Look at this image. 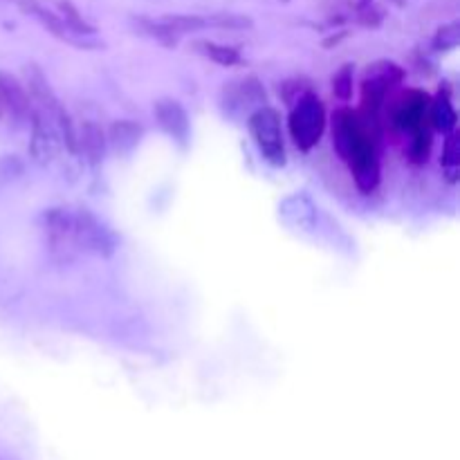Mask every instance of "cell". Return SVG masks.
I'll return each mask as SVG.
<instances>
[{
    "instance_id": "cell-4",
    "label": "cell",
    "mask_w": 460,
    "mask_h": 460,
    "mask_svg": "<svg viewBox=\"0 0 460 460\" xmlns=\"http://www.w3.org/2000/svg\"><path fill=\"white\" fill-rule=\"evenodd\" d=\"M252 139L263 155V160L272 166L286 164V142H283L281 112L272 106H259L252 111L247 119Z\"/></svg>"
},
{
    "instance_id": "cell-6",
    "label": "cell",
    "mask_w": 460,
    "mask_h": 460,
    "mask_svg": "<svg viewBox=\"0 0 460 460\" xmlns=\"http://www.w3.org/2000/svg\"><path fill=\"white\" fill-rule=\"evenodd\" d=\"M31 137H30V157L39 166H49L61 155L63 142L58 135L54 117L48 115L40 108H34L31 112Z\"/></svg>"
},
{
    "instance_id": "cell-16",
    "label": "cell",
    "mask_w": 460,
    "mask_h": 460,
    "mask_svg": "<svg viewBox=\"0 0 460 460\" xmlns=\"http://www.w3.org/2000/svg\"><path fill=\"white\" fill-rule=\"evenodd\" d=\"M193 49H196L198 54H202V57L209 58V61L218 63V66H223V67H232V66H238V63H243L241 52H238L236 48H232V45L216 43V40L200 39L193 43Z\"/></svg>"
},
{
    "instance_id": "cell-23",
    "label": "cell",
    "mask_w": 460,
    "mask_h": 460,
    "mask_svg": "<svg viewBox=\"0 0 460 460\" xmlns=\"http://www.w3.org/2000/svg\"><path fill=\"white\" fill-rule=\"evenodd\" d=\"M458 43H460V25L456 21L438 27V31H436L434 36L436 52H449V49H456Z\"/></svg>"
},
{
    "instance_id": "cell-22",
    "label": "cell",
    "mask_w": 460,
    "mask_h": 460,
    "mask_svg": "<svg viewBox=\"0 0 460 460\" xmlns=\"http://www.w3.org/2000/svg\"><path fill=\"white\" fill-rule=\"evenodd\" d=\"M332 94L340 102H350V97H353V66L350 63L341 66L332 75Z\"/></svg>"
},
{
    "instance_id": "cell-8",
    "label": "cell",
    "mask_w": 460,
    "mask_h": 460,
    "mask_svg": "<svg viewBox=\"0 0 460 460\" xmlns=\"http://www.w3.org/2000/svg\"><path fill=\"white\" fill-rule=\"evenodd\" d=\"M40 229L52 254L70 259L76 254L72 241V209L70 207H49L40 214Z\"/></svg>"
},
{
    "instance_id": "cell-10",
    "label": "cell",
    "mask_w": 460,
    "mask_h": 460,
    "mask_svg": "<svg viewBox=\"0 0 460 460\" xmlns=\"http://www.w3.org/2000/svg\"><path fill=\"white\" fill-rule=\"evenodd\" d=\"M153 115H155L157 126H160L171 139H175L180 146H187L189 137H191V119H189V112L184 111V106L178 99H157L155 106H153Z\"/></svg>"
},
{
    "instance_id": "cell-9",
    "label": "cell",
    "mask_w": 460,
    "mask_h": 460,
    "mask_svg": "<svg viewBox=\"0 0 460 460\" xmlns=\"http://www.w3.org/2000/svg\"><path fill=\"white\" fill-rule=\"evenodd\" d=\"M18 7H21L27 16L36 18V21H39L40 25H43L45 30L54 36V39L63 40V43L75 45V48H79V49L102 48V43H99L97 39H88V36L75 34V31H72L70 27L61 21V16H58L57 12L48 9L45 4L36 3V0H18Z\"/></svg>"
},
{
    "instance_id": "cell-5",
    "label": "cell",
    "mask_w": 460,
    "mask_h": 460,
    "mask_svg": "<svg viewBox=\"0 0 460 460\" xmlns=\"http://www.w3.org/2000/svg\"><path fill=\"white\" fill-rule=\"evenodd\" d=\"M72 241L81 254L108 259L117 250V236L106 223L97 218L90 209H72Z\"/></svg>"
},
{
    "instance_id": "cell-20",
    "label": "cell",
    "mask_w": 460,
    "mask_h": 460,
    "mask_svg": "<svg viewBox=\"0 0 460 460\" xmlns=\"http://www.w3.org/2000/svg\"><path fill=\"white\" fill-rule=\"evenodd\" d=\"M133 22H135V27H137L139 31H142V34H146V36H151V39H155L157 43H162V45H166V48H175V45H178V36L173 34V31L169 30V27L164 25V22H162V18H133Z\"/></svg>"
},
{
    "instance_id": "cell-19",
    "label": "cell",
    "mask_w": 460,
    "mask_h": 460,
    "mask_svg": "<svg viewBox=\"0 0 460 460\" xmlns=\"http://www.w3.org/2000/svg\"><path fill=\"white\" fill-rule=\"evenodd\" d=\"M57 7H58V16H61V21L66 22V25L70 27L75 34L88 36V39H94V36H97L94 25H90V22L85 21L84 13H81L79 9L70 3V0H58Z\"/></svg>"
},
{
    "instance_id": "cell-24",
    "label": "cell",
    "mask_w": 460,
    "mask_h": 460,
    "mask_svg": "<svg viewBox=\"0 0 460 460\" xmlns=\"http://www.w3.org/2000/svg\"><path fill=\"white\" fill-rule=\"evenodd\" d=\"M283 3H290V0H283Z\"/></svg>"
},
{
    "instance_id": "cell-17",
    "label": "cell",
    "mask_w": 460,
    "mask_h": 460,
    "mask_svg": "<svg viewBox=\"0 0 460 460\" xmlns=\"http://www.w3.org/2000/svg\"><path fill=\"white\" fill-rule=\"evenodd\" d=\"M440 166H443L445 180L449 184H458L460 175V133L458 128L445 135L443 157H440Z\"/></svg>"
},
{
    "instance_id": "cell-2",
    "label": "cell",
    "mask_w": 460,
    "mask_h": 460,
    "mask_svg": "<svg viewBox=\"0 0 460 460\" xmlns=\"http://www.w3.org/2000/svg\"><path fill=\"white\" fill-rule=\"evenodd\" d=\"M404 81V70L394 61H376L367 67L362 79V111L359 117L376 130L382 106L395 85ZM377 133V130H376Z\"/></svg>"
},
{
    "instance_id": "cell-15",
    "label": "cell",
    "mask_w": 460,
    "mask_h": 460,
    "mask_svg": "<svg viewBox=\"0 0 460 460\" xmlns=\"http://www.w3.org/2000/svg\"><path fill=\"white\" fill-rule=\"evenodd\" d=\"M225 94H227V103L225 106L232 111L234 106H250V103H259L263 106L265 103V90L254 76H247V79L234 81L225 88Z\"/></svg>"
},
{
    "instance_id": "cell-1",
    "label": "cell",
    "mask_w": 460,
    "mask_h": 460,
    "mask_svg": "<svg viewBox=\"0 0 460 460\" xmlns=\"http://www.w3.org/2000/svg\"><path fill=\"white\" fill-rule=\"evenodd\" d=\"M377 133L350 108L332 115V146L353 173L362 193H373L380 184V157L376 146Z\"/></svg>"
},
{
    "instance_id": "cell-21",
    "label": "cell",
    "mask_w": 460,
    "mask_h": 460,
    "mask_svg": "<svg viewBox=\"0 0 460 460\" xmlns=\"http://www.w3.org/2000/svg\"><path fill=\"white\" fill-rule=\"evenodd\" d=\"M209 30H250L254 22H252L250 16H243V13H227V12H218V13H209Z\"/></svg>"
},
{
    "instance_id": "cell-7",
    "label": "cell",
    "mask_w": 460,
    "mask_h": 460,
    "mask_svg": "<svg viewBox=\"0 0 460 460\" xmlns=\"http://www.w3.org/2000/svg\"><path fill=\"white\" fill-rule=\"evenodd\" d=\"M429 102L431 97L422 90H407L395 106L394 121L400 130L409 133V137L422 133H431L429 124Z\"/></svg>"
},
{
    "instance_id": "cell-12",
    "label": "cell",
    "mask_w": 460,
    "mask_h": 460,
    "mask_svg": "<svg viewBox=\"0 0 460 460\" xmlns=\"http://www.w3.org/2000/svg\"><path fill=\"white\" fill-rule=\"evenodd\" d=\"M76 144H79V155H84V160L90 166H99L106 157V133L97 121L88 119L76 126Z\"/></svg>"
},
{
    "instance_id": "cell-14",
    "label": "cell",
    "mask_w": 460,
    "mask_h": 460,
    "mask_svg": "<svg viewBox=\"0 0 460 460\" xmlns=\"http://www.w3.org/2000/svg\"><path fill=\"white\" fill-rule=\"evenodd\" d=\"M429 124L431 130H438L443 135L458 128V115L452 103V97H449V90H440L429 102Z\"/></svg>"
},
{
    "instance_id": "cell-18",
    "label": "cell",
    "mask_w": 460,
    "mask_h": 460,
    "mask_svg": "<svg viewBox=\"0 0 460 460\" xmlns=\"http://www.w3.org/2000/svg\"><path fill=\"white\" fill-rule=\"evenodd\" d=\"M162 22H164L178 39H182V36L187 34H196V31L209 30V18L198 16V13H175V16H164Z\"/></svg>"
},
{
    "instance_id": "cell-13",
    "label": "cell",
    "mask_w": 460,
    "mask_h": 460,
    "mask_svg": "<svg viewBox=\"0 0 460 460\" xmlns=\"http://www.w3.org/2000/svg\"><path fill=\"white\" fill-rule=\"evenodd\" d=\"M144 128L133 119H117L115 124L108 128L106 142L117 155H128L137 148L139 139H142Z\"/></svg>"
},
{
    "instance_id": "cell-11",
    "label": "cell",
    "mask_w": 460,
    "mask_h": 460,
    "mask_svg": "<svg viewBox=\"0 0 460 460\" xmlns=\"http://www.w3.org/2000/svg\"><path fill=\"white\" fill-rule=\"evenodd\" d=\"M3 108L18 121H30L34 112V102L25 84L9 72H0V111Z\"/></svg>"
},
{
    "instance_id": "cell-3",
    "label": "cell",
    "mask_w": 460,
    "mask_h": 460,
    "mask_svg": "<svg viewBox=\"0 0 460 460\" xmlns=\"http://www.w3.org/2000/svg\"><path fill=\"white\" fill-rule=\"evenodd\" d=\"M288 130L299 151H313L326 130V108L314 93H304L295 102L288 119Z\"/></svg>"
}]
</instances>
